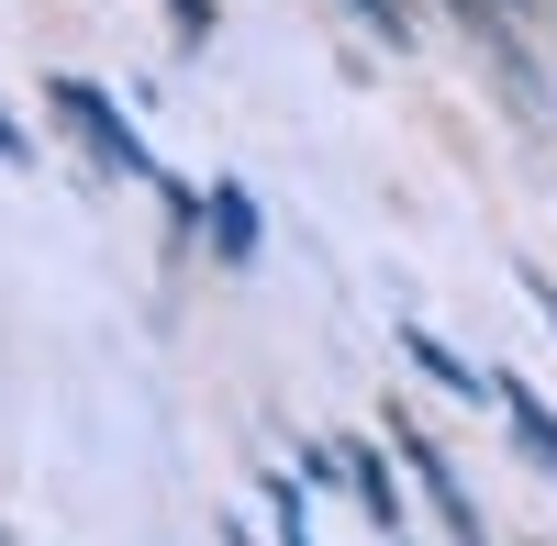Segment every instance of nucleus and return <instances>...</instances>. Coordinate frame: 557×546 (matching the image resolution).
<instances>
[{"mask_svg":"<svg viewBox=\"0 0 557 546\" xmlns=\"http://www.w3.org/2000/svg\"><path fill=\"white\" fill-rule=\"evenodd\" d=\"M201 223H212V246H223V257H235V268H246V257H257V201H246V190H235V178H223V190H212V201H201Z\"/></svg>","mask_w":557,"mask_h":546,"instance_id":"obj_5","label":"nucleus"},{"mask_svg":"<svg viewBox=\"0 0 557 546\" xmlns=\"http://www.w3.org/2000/svg\"><path fill=\"white\" fill-rule=\"evenodd\" d=\"M357 12H368V23H380V34H391V45H401V34H412V12H401V0H357Z\"/></svg>","mask_w":557,"mask_h":546,"instance_id":"obj_8","label":"nucleus"},{"mask_svg":"<svg viewBox=\"0 0 557 546\" xmlns=\"http://www.w3.org/2000/svg\"><path fill=\"white\" fill-rule=\"evenodd\" d=\"M491 401H502V413H513V435H524V458L535 469H557V413H546V401L513 380V369H491Z\"/></svg>","mask_w":557,"mask_h":546,"instance_id":"obj_3","label":"nucleus"},{"mask_svg":"<svg viewBox=\"0 0 557 546\" xmlns=\"http://www.w3.org/2000/svg\"><path fill=\"white\" fill-rule=\"evenodd\" d=\"M346 480H357V502H368V524H401V491H391V458H346Z\"/></svg>","mask_w":557,"mask_h":546,"instance_id":"obj_6","label":"nucleus"},{"mask_svg":"<svg viewBox=\"0 0 557 546\" xmlns=\"http://www.w3.org/2000/svg\"><path fill=\"white\" fill-rule=\"evenodd\" d=\"M401 346H412V369H424V380H446V390H457V401H491V369H469V357H457V346H435V335H424V324H412V335H401Z\"/></svg>","mask_w":557,"mask_h":546,"instance_id":"obj_4","label":"nucleus"},{"mask_svg":"<svg viewBox=\"0 0 557 546\" xmlns=\"http://www.w3.org/2000/svg\"><path fill=\"white\" fill-rule=\"evenodd\" d=\"M0 157H12V167H23V157H34V134H23V123H12V112H0Z\"/></svg>","mask_w":557,"mask_h":546,"instance_id":"obj_9","label":"nucleus"},{"mask_svg":"<svg viewBox=\"0 0 557 546\" xmlns=\"http://www.w3.org/2000/svg\"><path fill=\"white\" fill-rule=\"evenodd\" d=\"M524 290H535V301H546V335H557V290H546V280H524Z\"/></svg>","mask_w":557,"mask_h":546,"instance_id":"obj_10","label":"nucleus"},{"mask_svg":"<svg viewBox=\"0 0 557 546\" xmlns=\"http://www.w3.org/2000/svg\"><path fill=\"white\" fill-rule=\"evenodd\" d=\"M168 23H178V45H212V0H168Z\"/></svg>","mask_w":557,"mask_h":546,"instance_id":"obj_7","label":"nucleus"},{"mask_svg":"<svg viewBox=\"0 0 557 546\" xmlns=\"http://www.w3.org/2000/svg\"><path fill=\"white\" fill-rule=\"evenodd\" d=\"M391 435H401V458H412V480H424V502L446 513V535H457V546H491V535H480V502H469V491H457V469H446V458H435V446L412 435V424H391Z\"/></svg>","mask_w":557,"mask_h":546,"instance_id":"obj_2","label":"nucleus"},{"mask_svg":"<svg viewBox=\"0 0 557 546\" xmlns=\"http://www.w3.org/2000/svg\"><path fill=\"white\" fill-rule=\"evenodd\" d=\"M45 101H57V112L78 123V146L101 157V167H123V178H157V190H178V178L157 167V146H146V134H134V123H123V101H112V89H89V78H57V89H45Z\"/></svg>","mask_w":557,"mask_h":546,"instance_id":"obj_1","label":"nucleus"}]
</instances>
